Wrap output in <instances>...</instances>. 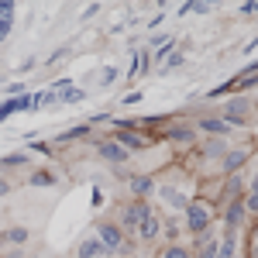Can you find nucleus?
Listing matches in <instances>:
<instances>
[{"mask_svg": "<svg viewBox=\"0 0 258 258\" xmlns=\"http://www.w3.org/2000/svg\"><path fill=\"white\" fill-rule=\"evenodd\" d=\"M193 127H197V135L203 131V135H214V138H227L234 127L227 124L224 117H214V114H203V117H197L193 120Z\"/></svg>", "mask_w": 258, "mask_h": 258, "instance_id": "obj_6", "label": "nucleus"}, {"mask_svg": "<svg viewBox=\"0 0 258 258\" xmlns=\"http://www.w3.org/2000/svg\"><path fill=\"white\" fill-rule=\"evenodd\" d=\"M14 11H18L14 0H0V18H4V21H14Z\"/></svg>", "mask_w": 258, "mask_h": 258, "instance_id": "obj_26", "label": "nucleus"}, {"mask_svg": "<svg viewBox=\"0 0 258 258\" xmlns=\"http://www.w3.org/2000/svg\"><path fill=\"white\" fill-rule=\"evenodd\" d=\"M11 28H14V21H4V18H0V41H7Z\"/></svg>", "mask_w": 258, "mask_h": 258, "instance_id": "obj_31", "label": "nucleus"}, {"mask_svg": "<svg viewBox=\"0 0 258 258\" xmlns=\"http://www.w3.org/2000/svg\"><path fill=\"white\" fill-rule=\"evenodd\" d=\"M220 224H224V231H234V234H241V231H244V224H248L244 197H241V200H231V203H224V214H220Z\"/></svg>", "mask_w": 258, "mask_h": 258, "instance_id": "obj_5", "label": "nucleus"}, {"mask_svg": "<svg viewBox=\"0 0 258 258\" xmlns=\"http://www.w3.org/2000/svg\"><path fill=\"white\" fill-rule=\"evenodd\" d=\"M97 155H100L103 162H110V165H124V162L131 159V155H127V152H124V148H120L114 138H100V141H97Z\"/></svg>", "mask_w": 258, "mask_h": 258, "instance_id": "obj_10", "label": "nucleus"}, {"mask_svg": "<svg viewBox=\"0 0 258 258\" xmlns=\"http://www.w3.org/2000/svg\"><path fill=\"white\" fill-rule=\"evenodd\" d=\"M86 135H90V124H76V127H69V131H62V135H55V145H69V141L86 138Z\"/></svg>", "mask_w": 258, "mask_h": 258, "instance_id": "obj_20", "label": "nucleus"}, {"mask_svg": "<svg viewBox=\"0 0 258 258\" xmlns=\"http://www.w3.org/2000/svg\"><path fill=\"white\" fill-rule=\"evenodd\" d=\"M227 148H231V141L227 138H214V135H207V138L200 141V155L210 162H220L224 155H227Z\"/></svg>", "mask_w": 258, "mask_h": 258, "instance_id": "obj_11", "label": "nucleus"}, {"mask_svg": "<svg viewBox=\"0 0 258 258\" xmlns=\"http://www.w3.org/2000/svg\"><path fill=\"white\" fill-rule=\"evenodd\" d=\"M100 255H107V251H103V244H100L97 234L80 238V244H76V258H100Z\"/></svg>", "mask_w": 258, "mask_h": 258, "instance_id": "obj_16", "label": "nucleus"}, {"mask_svg": "<svg viewBox=\"0 0 258 258\" xmlns=\"http://www.w3.org/2000/svg\"><path fill=\"white\" fill-rule=\"evenodd\" d=\"M193 258H217V244H207V248H197Z\"/></svg>", "mask_w": 258, "mask_h": 258, "instance_id": "obj_29", "label": "nucleus"}, {"mask_svg": "<svg viewBox=\"0 0 258 258\" xmlns=\"http://www.w3.org/2000/svg\"><path fill=\"white\" fill-rule=\"evenodd\" d=\"M162 224H165V220H162V214H155V210H152V214L145 217V224L138 227V241H159Z\"/></svg>", "mask_w": 258, "mask_h": 258, "instance_id": "obj_15", "label": "nucleus"}, {"mask_svg": "<svg viewBox=\"0 0 258 258\" xmlns=\"http://www.w3.org/2000/svg\"><path fill=\"white\" fill-rule=\"evenodd\" d=\"M152 69V55H148V48H138V59L131 62V76H145Z\"/></svg>", "mask_w": 258, "mask_h": 258, "instance_id": "obj_21", "label": "nucleus"}, {"mask_svg": "<svg viewBox=\"0 0 258 258\" xmlns=\"http://www.w3.org/2000/svg\"><path fill=\"white\" fill-rule=\"evenodd\" d=\"M4 165H28V152H14V155H4L0 159V169Z\"/></svg>", "mask_w": 258, "mask_h": 258, "instance_id": "obj_25", "label": "nucleus"}, {"mask_svg": "<svg viewBox=\"0 0 258 258\" xmlns=\"http://www.w3.org/2000/svg\"><path fill=\"white\" fill-rule=\"evenodd\" d=\"M217 258H241V234L224 231L217 238Z\"/></svg>", "mask_w": 258, "mask_h": 258, "instance_id": "obj_14", "label": "nucleus"}, {"mask_svg": "<svg viewBox=\"0 0 258 258\" xmlns=\"http://www.w3.org/2000/svg\"><path fill=\"white\" fill-rule=\"evenodd\" d=\"M182 231L193 238V234H200V231H207V227H214L217 224V210H214V203L210 200H200L193 197L189 203H186V210H182Z\"/></svg>", "mask_w": 258, "mask_h": 258, "instance_id": "obj_2", "label": "nucleus"}, {"mask_svg": "<svg viewBox=\"0 0 258 258\" xmlns=\"http://www.w3.org/2000/svg\"><path fill=\"white\" fill-rule=\"evenodd\" d=\"M248 248H251V255L258 258V224L251 227V234H248Z\"/></svg>", "mask_w": 258, "mask_h": 258, "instance_id": "obj_30", "label": "nucleus"}, {"mask_svg": "<svg viewBox=\"0 0 258 258\" xmlns=\"http://www.w3.org/2000/svg\"><path fill=\"white\" fill-rule=\"evenodd\" d=\"M155 258H193V248H189V244H182V241H165Z\"/></svg>", "mask_w": 258, "mask_h": 258, "instance_id": "obj_17", "label": "nucleus"}, {"mask_svg": "<svg viewBox=\"0 0 258 258\" xmlns=\"http://www.w3.org/2000/svg\"><path fill=\"white\" fill-rule=\"evenodd\" d=\"M248 193H258V169L251 172V179H248Z\"/></svg>", "mask_w": 258, "mask_h": 258, "instance_id": "obj_36", "label": "nucleus"}, {"mask_svg": "<svg viewBox=\"0 0 258 258\" xmlns=\"http://www.w3.org/2000/svg\"><path fill=\"white\" fill-rule=\"evenodd\" d=\"M97 11H100V4H90V7L83 11V21H90V18H93V14H97Z\"/></svg>", "mask_w": 258, "mask_h": 258, "instance_id": "obj_37", "label": "nucleus"}, {"mask_svg": "<svg viewBox=\"0 0 258 258\" xmlns=\"http://www.w3.org/2000/svg\"><path fill=\"white\" fill-rule=\"evenodd\" d=\"M28 258H31V255H28Z\"/></svg>", "mask_w": 258, "mask_h": 258, "instance_id": "obj_39", "label": "nucleus"}, {"mask_svg": "<svg viewBox=\"0 0 258 258\" xmlns=\"http://www.w3.org/2000/svg\"><path fill=\"white\" fill-rule=\"evenodd\" d=\"M220 117L227 120L231 127H251V124L258 120V103L248 97V93H234V97L224 100Z\"/></svg>", "mask_w": 258, "mask_h": 258, "instance_id": "obj_1", "label": "nucleus"}, {"mask_svg": "<svg viewBox=\"0 0 258 258\" xmlns=\"http://www.w3.org/2000/svg\"><path fill=\"white\" fill-rule=\"evenodd\" d=\"M155 197H159L165 207H172V210H186V203H189V197H186L179 186H172V182H162V186H155Z\"/></svg>", "mask_w": 258, "mask_h": 258, "instance_id": "obj_9", "label": "nucleus"}, {"mask_svg": "<svg viewBox=\"0 0 258 258\" xmlns=\"http://www.w3.org/2000/svg\"><path fill=\"white\" fill-rule=\"evenodd\" d=\"M31 238V231L28 227H7L4 234H0V244H11V248H24Z\"/></svg>", "mask_w": 258, "mask_h": 258, "instance_id": "obj_18", "label": "nucleus"}, {"mask_svg": "<svg viewBox=\"0 0 258 258\" xmlns=\"http://www.w3.org/2000/svg\"><path fill=\"white\" fill-rule=\"evenodd\" d=\"M97 238H100V244H103L107 255H124V251H127V238H124V231H120L114 220H100Z\"/></svg>", "mask_w": 258, "mask_h": 258, "instance_id": "obj_4", "label": "nucleus"}, {"mask_svg": "<svg viewBox=\"0 0 258 258\" xmlns=\"http://www.w3.org/2000/svg\"><path fill=\"white\" fill-rule=\"evenodd\" d=\"M248 159H251V148H227V155L217 162L220 176H234V172H241V165H248Z\"/></svg>", "mask_w": 258, "mask_h": 258, "instance_id": "obj_7", "label": "nucleus"}, {"mask_svg": "<svg viewBox=\"0 0 258 258\" xmlns=\"http://www.w3.org/2000/svg\"><path fill=\"white\" fill-rule=\"evenodd\" d=\"M182 66H186V52H172L159 69H162V73H172V69H182Z\"/></svg>", "mask_w": 258, "mask_h": 258, "instance_id": "obj_22", "label": "nucleus"}, {"mask_svg": "<svg viewBox=\"0 0 258 258\" xmlns=\"http://www.w3.org/2000/svg\"><path fill=\"white\" fill-rule=\"evenodd\" d=\"M244 210L248 217H258V193H244Z\"/></svg>", "mask_w": 258, "mask_h": 258, "instance_id": "obj_27", "label": "nucleus"}, {"mask_svg": "<svg viewBox=\"0 0 258 258\" xmlns=\"http://www.w3.org/2000/svg\"><path fill=\"white\" fill-rule=\"evenodd\" d=\"M80 100H86V90L83 86H69L66 93H59V103H80Z\"/></svg>", "mask_w": 258, "mask_h": 258, "instance_id": "obj_23", "label": "nucleus"}, {"mask_svg": "<svg viewBox=\"0 0 258 258\" xmlns=\"http://www.w3.org/2000/svg\"><path fill=\"white\" fill-rule=\"evenodd\" d=\"M18 97H28V86L24 83H11L7 86V100H18Z\"/></svg>", "mask_w": 258, "mask_h": 258, "instance_id": "obj_28", "label": "nucleus"}, {"mask_svg": "<svg viewBox=\"0 0 258 258\" xmlns=\"http://www.w3.org/2000/svg\"><path fill=\"white\" fill-rule=\"evenodd\" d=\"M114 141H117L127 155H135V152H141V148L148 145V138H145L141 131H135V127H117V131H114Z\"/></svg>", "mask_w": 258, "mask_h": 258, "instance_id": "obj_8", "label": "nucleus"}, {"mask_svg": "<svg viewBox=\"0 0 258 258\" xmlns=\"http://www.w3.org/2000/svg\"><path fill=\"white\" fill-rule=\"evenodd\" d=\"M127 193L131 197H138V200H148L152 193H155V179L152 176H145V172H135V176H127Z\"/></svg>", "mask_w": 258, "mask_h": 258, "instance_id": "obj_13", "label": "nucleus"}, {"mask_svg": "<svg viewBox=\"0 0 258 258\" xmlns=\"http://www.w3.org/2000/svg\"><path fill=\"white\" fill-rule=\"evenodd\" d=\"M7 193H11V182H7V179H0V197H7Z\"/></svg>", "mask_w": 258, "mask_h": 258, "instance_id": "obj_38", "label": "nucleus"}, {"mask_svg": "<svg viewBox=\"0 0 258 258\" xmlns=\"http://www.w3.org/2000/svg\"><path fill=\"white\" fill-rule=\"evenodd\" d=\"M28 186H55V172H31Z\"/></svg>", "mask_w": 258, "mask_h": 258, "instance_id": "obj_24", "label": "nucleus"}, {"mask_svg": "<svg viewBox=\"0 0 258 258\" xmlns=\"http://www.w3.org/2000/svg\"><path fill=\"white\" fill-rule=\"evenodd\" d=\"M148 214H152V203H148V200L131 197V200H127V203L117 210L114 224L124 231V238H127V234H131V238H138V227L145 224V217H148Z\"/></svg>", "mask_w": 258, "mask_h": 258, "instance_id": "obj_3", "label": "nucleus"}, {"mask_svg": "<svg viewBox=\"0 0 258 258\" xmlns=\"http://www.w3.org/2000/svg\"><path fill=\"white\" fill-rule=\"evenodd\" d=\"M165 138L176 141V145H193V141H200V135H197V127L189 124V127H169Z\"/></svg>", "mask_w": 258, "mask_h": 258, "instance_id": "obj_19", "label": "nucleus"}, {"mask_svg": "<svg viewBox=\"0 0 258 258\" xmlns=\"http://www.w3.org/2000/svg\"><path fill=\"white\" fill-rule=\"evenodd\" d=\"M124 103H141V90H131V93L124 97Z\"/></svg>", "mask_w": 258, "mask_h": 258, "instance_id": "obj_35", "label": "nucleus"}, {"mask_svg": "<svg viewBox=\"0 0 258 258\" xmlns=\"http://www.w3.org/2000/svg\"><path fill=\"white\" fill-rule=\"evenodd\" d=\"M189 11H197V14H210V4H207V0H197V4H189Z\"/></svg>", "mask_w": 258, "mask_h": 258, "instance_id": "obj_33", "label": "nucleus"}, {"mask_svg": "<svg viewBox=\"0 0 258 258\" xmlns=\"http://www.w3.org/2000/svg\"><path fill=\"white\" fill-rule=\"evenodd\" d=\"M62 55H66V48H55V52H52L45 62H48V66H52V62H62Z\"/></svg>", "mask_w": 258, "mask_h": 258, "instance_id": "obj_34", "label": "nucleus"}, {"mask_svg": "<svg viewBox=\"0 0 258 258\" xmlns=\"http://www.w3.org/2000/svg\"><path fill=\"white\" fill-rule=\"evenodd\" d=\"M248 193V182L234 172V176H227L224 182H220V203H231V200H241Z\"/></svg>", "mask_w": 258, "mask_h": 258, "instance_id": "obj_12", "label": "nucleus"}, {"mask_svg": "<svg viewBox=\"0 0 258 258\" xmlns=\"http://www.w3.org/2000/svg\"><path fill=\"white\" fill-rule=\"evenodd\" d=\"M0 258H28V251H24V248H7Z\"/></svg>", "mask_w": 258, "mask_h": 258, "instance_id": "obj_32", "label": "nucleus"}]
</instances>
